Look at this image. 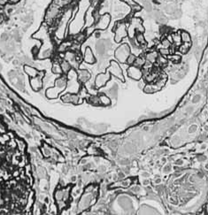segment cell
Returning a JSON list of instances; mask_svg holds the SVG:
<instances>
[{
	"mask_svg": "<svg viewBox=\"0 0 208 215\" xmlns=\"http://www.w3.org/2000/svg\"><path fill=\"white\" fill-rule=\"evenodd\" d=\"M161 161H162L163 163H165V162L167 161V159H166V158H162V159H161Z\"/></svg>",
	"mask_w": 208,
	"mask_h": 215,
	"instance_id": "cell-38",
	"label": "cell"
},
{
	"mask_svg": "<svg viewBox=\"0 0 208 215\" xmlns=\"http://www.w3.org/2000/svg\"><path fill=\"white\" fill-rule=\"evenodd\" d=\"M149 183H150V181L148 180L147 178H146V179H144V180L143 181V185H148Z\"/></svg>",
	"mask_w": 208,
	"mask_h": 215,
	"instance_id": "cell-32",
	"label": "cell"
},
{
	"mask_svg": "<svg viewBox=\"0 0 208 215\" xmlns=\"http://www.w3.org/2000/svg\"><path fill=\"white\" fill-rule=\"evenodd\" d=\"M161 45H162V48H167V49H168L170 46V42L168 41V39H164L161 42Z\"/></svg>",
	"mask_w": 208,
	"mask_h": 215,
	"instance_id": "cell-27",
	"label": "cell"
},
{
	"mask_svg": "<svg viewBox=\"0 0 208 215\" xmlns=\"http://www.w3.org/2000/svg\"><path fill=\"white\" fill-rule=\"evenodd\" d=\"M175 164H176V165H182V164H183V160H181V159H178V160H176V161H175Z\"/></svg>",
	"mask_w": 208,
	"mask_h": 215,
	"instance_id": "cell-34",
	"label": "cell"
},
{
	"mask_svg": "<svg viewBox=\"0 0 208 215\" xmlns=\"http://www.w3.org/2000/svg\"><path fill=\"white\" fill-rule=\"evenodd\" d=\"M115 37L114 40L116 43H120L124 37L128 35V28H127V23L126 22H119L117 23V26L114 29Z\"/></svg>",
	"mask_w": 208,
	"mask_h": 215,
	"instance_id": "cell-3",
	"label": "cell"
},
{
	"mask_svg": "<svg viewBox=\"0 0 208 215\" xmlns=\"http://www.w3.org/2000/svg\"><path fill=\"white\" fill-rule=\"evenodd\" d=\"M205 130L208 131V126H205Z\"/></svg>",
	"mask_w": 208,
	"mask_h": 215,
	"instance_id": "cell-40",
	"label": "cell"
},
{
	"mask_svg": "<svg viewBox=\"0 0 208 215\" xmlns=\"http://www.w3.org/2000/svg\"><path fill=\"white\" fill-rule=\"evenodd\" d=\"M44 73L42 72L40 75H38L37 76H35L30 78V85L32 87V89L35 91H38L43 85V78H44Z\"/></svg>",
	"mask_w": 208,
	"mask_h": 215,
	"instance_id": "cell-8",
	"label": "cell"
},
{
	"mask_svg": "<svg viewBox=\"0 0 208 215\" xmlns=\"http://www.w3.org/2000/svg\"><path fill=\"white\" fill-rule=\"evenodd\" d=\"M145 64V59L142 57H137L136 58V60H135V63L133 66H137V67H142L143 66H144Z\"/></svg>",
	"mask_w": 208,
	"mask_h": 215,
	"instance_id": "cell-22",
	"label": "cell"
},
{
	"mask_svg": "<svg viewBox=\"0 0 208 215\" xmlns=\"http://www.w3.org/2000/svg\"><path fill=\"white\" fill-rule=\"evenodd\" d=\"M83 92H80V94H74V93H67L61 97L62 101L65 103H72L74 104H79L82 102V98L84 96H82Z\"/></svg>",
	"mask_w": 208,
	"mask_h": 215,
	"instance_id": "cell-6",
	"label": "cell"
},
{
	"mask_svg": "<svg viewBox=\"0 0 208 215\" xmlns=\"http://www.w3.org/2000/svg\"><path fill=\"white\" fill-rule=\"evenodd\" d=\"M24 69H25V72H26L27 75H28L30 78L35 77V76H37L38 75H40V74L42 73V72H40V71H38V70H36L35 68L31 67V66H25Z\"/></svg>",
	"mask_w": 208,
	"mask_h": 215,
	"instance_id": "cell-14",
	"label": "cell"
},
{
	"mask_svg": "<svg viewBox=\"0 0 208 215\" xmlns=\"http://www.w3.org/2000/svg\"><path fill=\"white\" fill-rule=\"evenodd\" d=\"M130 54L131 53H130L129 47L128 44H125V43L120 46L115 52V57L117 58V59H119L120 62H122V63H126L127 58Z\"/></svg>",
	"mask_w": 208,
	"mask_h": 215,
	"instance_id": "cell-5",
	"label": "cell"
},
{
	"mask_svg": "<svg viewBox=\"0 0 208 215\" xmlns=\"http://www.w3.org/2000/svg\"><path fill=\"white\" fill-rule=\"evenodd\" d=\"M151 77H152V75H148V76L146 77V78H151ZM152 77H154V75H152ZM153 81V79H152H152H149V80H148V81Z\"/></svg>",
	"mask_w": 208,
	"mask_h": 215,
	"instance_id": "cell-36",
	"label": "cell"
},
{
	"mask_svg": "<svg viewBox=\"0 0 208 215\" xmlns=\"http://www.w3.org/2000/svg\"><path fill=\"white\" fill-rule=\"evenodd\" d=\"M128 75L134 79V80H140L142 78V75H143V72L142 70L137 67V66H130L128 69Z\"/></svg>",
	"mask_w": 208,
	"mask_h": 215,
	"instance_id": "cell-9",
	"label": "cell"
},
{
	"mask_svg": "<svg viewBox=\"0 0 208 215\" xmlns=\"http://www.w3.org/2000/svg\"><path fill=\"white\" fill-rule=\"evenodd\" d=\"M205 168L206 170H208V163H206V164L205 165Z\"/></svg>",
	"mask_w": 208,
	"mask_h": 215,
	"instance_id": "cell-39",
	"label": "cell"
},
{
	"mask_svg": "<svg viewBox=\"0 0 208 215\" xmlns=\"http://www.w3.org/2000/svg\"><path fill=\"white\" fill-rule=\"evenodd\" d=\"M70 189H71V187L57 189L55 193V200L57 202V205L59 210H62L64 207L67 206L69 197H70Z\"/></svg>",
	"mask_w": 208,
	"mask_h": 215,
	"instance_id": "cell-2",
	"label": "cell"
},
{
	"mask_svg": "<svg viewBox=\"0 0 208 215\" xmlns=\"http://www.w3.org/2000/svg\"><path fill=\"white\" fill-rule=\"evenodd\" d=\"M172 38H173V41L175 42V43H176L178 46H180L182 43H181V33L178 32V33H174L172 34Z\"/></svg>",
	"mask_w": 208,
	"mask_h": 215,
	"instance_id": "cell-21",
	"label": "cell"
},
{
	"mask_svg": "<svg viewBox=\"0 0 208 215\" xmlns=\"http://www.w3.org/2000/svg\"><path fill=\"white\" fill-rule=\"evenodd\" d=\"M142 176H143V177H144V178H148V177L150 176V174H149V173H147V172H144V173H143V174H142Z\"/></svg>",
	"mask_w": 208,
	"mask_h": 215,
	"instance_id": "cell-33",
	"label": "cell"
},
{
	"mask_svg": "<svg viewBox=\"0 0 208 215\" xmlns=\"http://www.w3.org/2000/svg\"><path fill=\"white\" fill-rule=\"evenodd\" d=\"M110 79V75H109V72L108 74L105 73V74H100L97 76L96 78V81H95V84L97 88H101L102 86H104L105 83L107 82V81H109Z\"/></svg>",
	"mask_w": 208,
	"mask_h": 215,
	"instance_id": "cell-11",
	"label": "cell"
},
{
	"mask_svg": "<svg viewBox=\"0 0 208 215\" xmlns=\"http://www.w3.org/2000/svg\"><path fill=\"white\" fill-rule=\"evenodd\" d=\"M60 66H61V69H62V72L64 74H67L71 68V65L69 64V62H67L66 60V59L60 63Z\"/></svg>",
	"mask_w": 208,
	"mask_h": 215,
	"instance_id": "cell-19",
	"label": "cell"
},
{
	"mask_svg": "<svg viewBox=\"0 0 208 215\" xmlns=\"http://www.w3.org/2000/svg\"><path fill=\"white\" fill-rule=\"evenodd\" d=\"M180 33H181V43H190L191 38H190V34L186 31H180Z\"/></svg>",
	"mask_w": 208,
	"mask_h": 215,
	"instance_id": "cell-17",
	"label": "cell"
},
{
	"mask_svg": "<svg viewBox=\"0 0 208 215\" xmlns=\"http://www.w3.org/2000/svg\"><path fill=\"white\" fill-rule=\"evenodd\" d=\"M52 71L56 74H63L62 69H61V66H60V63H54L53 67H52Z\"/></svg>",
	"mask_w": 208,
	"mask_h": 215,
	"instance_id": "cell-24",
	"label": "cell"
},
{
	"mask_svg": "<svg viewBox=\"0 0 208 215\" xmlns=\"http://www.w3.org/2000/svg\"><path fill=\"white\" fill-rule=\"evenodd\" d=\"M161 182V178H160L158 177V175H157L156 176V180L154 181V183L155 184H158V183H160Z\"/></svg>",
	"mask_w": 208,
	"mask_h": 215,
	"instance_id": "cell-30",
	"label": "cell"
},
{
	"mask_svg": "<svg viewBox=\"0 0 208 215\" xmlns=\"http://www.w3.org/2000/svg\"><path fill=\"white\" fill-rule=\"evenodd\" d=\"M130 182H131V180L130 179H128V180H126V181H121V182H118L117 183V185H115V186H112L111 188H114V187H123V188H126V187H128L129 185H130Z\"/></svg>",
	"mask_w": 208,
	"mask_h": 215,
	"instance_id": "cell-23",
	"label": "cell"
},
{
	"mask_svg": "<svg viewBox=\"0 0 208 215\" xmlns=\"http://www.w3.org/2000/svg\"><path fill=\"white\" fill-rule=\"evenodd\" d=\"M136 56H135L134 54H130L128 57V58H127V60H126V63L128 64V65H129V66H133L134 65V63H135V60H136Z\"/></svg>",
	"mask_w": 208,
	"mask_h": 215,
	"instance_id": "cell-26",
	"label": "cell"
},
{
	"mask_svg": "<svg viewBox=\"0 0 208 215\" xmlns=\"http://www.w3.org/2000/svg\"><path fill=\"white\" fill-rule=\"evenodd\" d=\"M10 1L12 2V3H17L19 0H10Z\"/></svg>",
	"mask_w": 208,
	"mask_h": 215,
	"instance_id": "cell-37",
	"label": "cell"
},
{
	"mask_svg": "<svg viewBox=\"0 0 208 215\" xmlns=\"http://www.w3.org/2000/svg\"><path fill=\"white\" fill-rule=\"evenodd\" d=\"M121 1H123L124 3H126L128 5L130 6V8L134 11H139L141 10V6L134 1V0H121Z\"/></svg>",
	"mask_w": 208,
	"mask_h": 215,
	"instance_id": "cell-16",
	"label": "cell"
},
{
	"mask_svg": "<svg viewBox=\"0 0 208 215\" xmlns=\"http://www.w3.org/2000/svg\"><path fill=\"white\" fill-rule=\"evenodd\" d=\"M197 128H198V126H197V125H192V126H190V133L195 132V131L197 130Z\"/></svg>",
	"mask_w": 208,
	"mask_h": 215,
	"instance_id": "cell-29",
	"label": "cell"
},
{
	"mask_svg": "<svg viewBox=\"0 0 208 215\" xmlns=\"http://www.w3.org/2000/svg\"><path fill=\"white\" fill-rule=\"evenodd\" d=\"M110 20H111V16H110L109 14H105V15L101 16L99 20V22L97 23L96 28H99V29H105L109 25Z\"/></svg>",
	"mask_w": 208,
	"mask_h": 215,
	"instance_id": "cell-10",
	"label": "cell"
},
{
	"mask_svg": "<svg viewBox=\"0 0 208 215\" xmlns=\"http://www.w3.org/2000/svg\"><path fill=\"white\" fill-rule=\"evenodd\" d=\"M136 35H137V40L140 44H145V39L142 32H137Z\"/></svg>",
	"mask_w": 208,
	"mask_h": 215,
	"instance_id": "cell-25",
	"label": "cell"
},
{
	"mask_svg": "<svg viewBox=\"0 0 208 215\" xmlns=\"http://www.w3.org/2000/svg\"><path fill=\"white\" fill-rule=\"evenodd\" d=\"M163 170H164V172H167V171H170L171 170V165H167L164 168H163Z\"/></svg>",
	"mask_w": 208,
	"mask_h": 215,
	"instance_id": "cell-31",
	"label": "cell"
},
{
	"mask_svg": "<svg viewBox=\"0 0 208 215\" xmlns=\"http://www.w3.org/2000/svg\"><path fill=\"white\" fill-rule=\"evenodd\" d=\"M88 101L92 105H101L99 96H90V97L88 98Z\"/></svg>",
	"mask_w": 208,
	"mask_h": 215,
	"instance_id": "cell-18",
	"label": "cell"
},
{
	"mask_svg": "<svg viewBox=\"0 0 208 215\" xmlns=\"http://www.w3.org/2000/svg\"><path fill=\"white\" fill-rule=\"evenodd\" d=\"M43 154L44 155L45 158H48L50 159H53L55 161H63V158H61V155L57 150L46 144H44V146L43 147Z\"/></svg>",
	"mask_w": 208,
	"mask_h": 215,
	"instance_id": "cell-4",
	"label": "cell"
},
{
	"mask_svg": "<svg viewBox=\"0 0 208 215\" xmlns=\"http://www.w3.org/2000/svg\"><path fill=\"white\" fill-rule=\"evenodd\" d=\"M107 71L109 72V74H111V75L116 76L117 78H120L121 81H124L121 68L120 67V66L115 61H112L111 62V65H110V66L107 68Z\"/></svg>",
	"mask_w": 208,
	"mask_h": 215,
	"instance_id": "cell-7",
	"label": "cell"
},
{
	"mask_svg": "<svg viewBox=\"0 0 208 215\" xmlns=\"http://www.w3.org/2000/svg\"><path fill=\"white\" fill-rule=\"evenodd\" d=\"M158 58V57L156 52H150L146 54L145 59H146V61H148L149 63H155Z\"/></svg>",
	"mask_w": 208,
	"mask_h": 215,
	"instance_id": "cell-15",
	"label": "cell"
},
{
	"mask_svg": "<svg viewBox=\"0 0 208 215\" xmlns=\"http://www.w3.org/2000/svg\"><path fill=\"white\" fill-rule=\"evenodd\" d=\"M206 148H207V145L205 144V143H204V144H202V146H201L200 149H201V150H205Z\"/></svg>",
	"mask_w": 208,
	"mask_h": 215,
	"instance_id": "cell-35",
	"label": "cell"
},
{
	"mask_svg": "<svg viewBox=\"0 0 208 215\" xmlns=\"http://www.w3.org/2000/svg\"><path fill=\"white\" fill-rule=\"evenodd\" d=\"M99 99H100L101 105H109V104H111V100H110V98L107 97V96L100 95V96H99Z\"/></svg>",
	"mask_w": 208,
	"mask_h": 215,
	"instance_id": "cell-20",
	"label": "cell"
},
{
	"mask_svg": "<svg viewBox=\"0 0 208 215\" xmlns=\"http://www.w3.org/2000/svg\"><path fill=\"white\" fill-rule=\"evenodd\" d=\"M160 52L162 56H167L169 54V50L167 49V48H161V49L160 50Z\"/></svg>",
	"mask_w": 208,
	"mask_h": 215,
	"instance_id": "cell-28",
	"label": "cell"
},
{
	"mask_svg": "<svg viewBox=\"0 0 208 215\" xmlns=\"http://www.w3.org/2000/svg\"><path fill=\"white\" fill-rule=\"evenodd\" d=\"M67 84V80L66 75H62L55 81V86L48 89L46 90V96L49 98H56L58 96L65 90Z\"/></svg>",
	"mask_w": 208,
	"mask_h": 215,
	"instance_id": "cell-1",
	"label": "cell"
},
{
	"mask_svg": "<svg viewBox=\"0 0 208 215\" xmlns=\"http://www.w3.org/2000/svg\"><path fill=\"white\" fill-rule=\"evenodd\" d=\"M83 59H84L85 62L89 63V64H94L96 62V58H95V57H94V55H93V53L90 48H87V49L85 50Z\"/></svg>",
	"mask_w": 208,
	"mask_h": 215,
	"instance_id": "cell-12",
	"label": "cell"
},
{
	"mask_svg": "<svg viewBox=\"0 0 208 215\" xmlns=\"http://www.w3.org/2000/svg\"><path fill=\"white\" fill-rule=\"evenodd\" d=\"M91 75L88 72V70H80L78 72V80L81 81V82H86L87 81L90 80Z\"/></svg>",
	"mask_w": 208,
	"mask_h": 215,
	"instance_id": "cell-13",
	"label": "cell"
}]
</instances>
